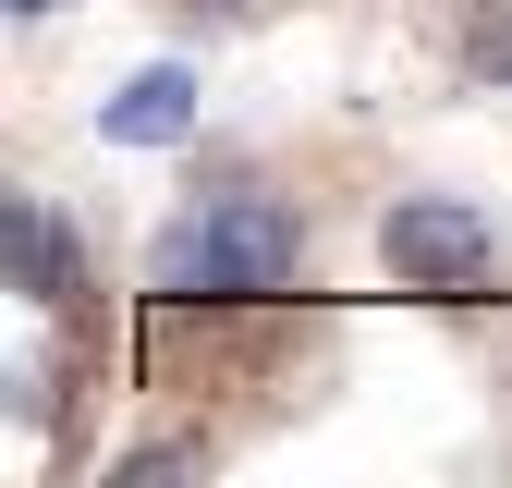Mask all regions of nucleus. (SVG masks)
Returning a JSON list of instances; mask_svg holds the SVG:
<instances>
[{"instance_id":"nucleus-1","label":"nucleus","mask_w":512,"mask_h":488,"mask_svg":"<svg viewBox=\"0 0 512 488\" xmlns=\"http://www.w3.org/2000/svg\"><path fill=\"white\" fill-rule=\"evenodd\" d=\"M159 305H269L293 281V220L256 208V196H220V208H183L147 257Z\"/></svg>"},{"instance_id":"nucleus-2","label":"nucleus","mask_w":512,"mask_h":488,"mask_svg":"<svg viewBox=\"0 0 512 488\" xmlns=\"http://www.w3.org/2000/svg\"><path fill=\"white\" fill-rule=\"evenodd\" d=\"M378 257H391L415 293H476L488 281V220L464 196H403L391 220H378Z\"/></svg>"},{"instance_id":"nucleus-3","label":"nucleus","mask_w":512,"mask_h":488,"mask_svg":"<svg viewBox=\"0 0 512 488\" xmlns=\"http://www.w3.org/2000/svg\"><path fill=\"white\" fill-rule=\"evenodd\" d=\"M98 135H110V147H183V135H196V74H183V61L122 74V86L98 98Z\"/></svg>"},{"instance_id":"nucleus-4","label":"nucleus","mask_w":512,"mask_h":488,"mask_svg":"<svg viewBox=\"0 0 512 488\" xmlns=\"http://www.w3.org/2000/svg\"><path fill=\"white\" fill-rule=\"evenodd\" d=\"M0 257H13V281H25L37 305H74V293H86V257H74V232H61L37 196H13V220H0Z\"/></svg>"},{"instance_id":"nucleus-5","label":"nucleus","mask_w":512,"mask_h":488,"mask_svg":"<svg viewBox=\"0 0 512 488\" xmlns=\"http://www.w3.org/2000/svg\"><path fill=\"white\" fill-rule=\"evenodd\" d=\"M13 13H61V0H13Z\"/></svg>"}]
</instances>
